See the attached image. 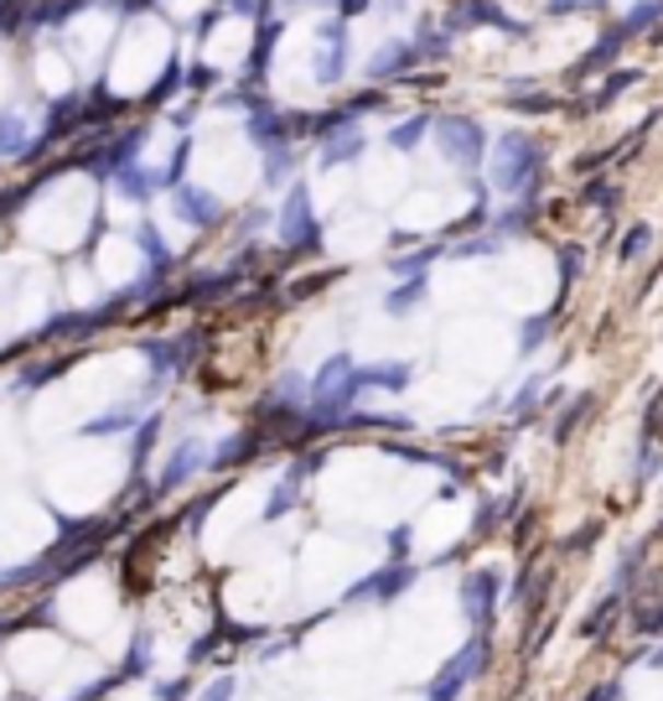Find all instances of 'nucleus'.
Listing matches in <instances>:
<instances>
[{
  "mask_svg": "<svg viewBox=\"0 0 663 701\" xmlns=\"http://www.w3.org/2000/svg\"><path fill=\"white\" fill-rule=\"evenodd\" d=\"M482 660H488V640L477 634V640H472L467 650H462V655H456V660H451L446 670L435 676V686H430V697H426V701H451L456 691H462V686L472 681V676H482Z\"/></svg>",
  "mask_w": 663,
  "mask_h": 701,
  "instance_id": "f257e3e1",
  "label": "nucleus"
},
{
  "mask_svg": "<svg viewBox=\"0 0 663 701\" xmlns=\"http://www.w3.org/2000/svg\"><path fill=\"white\" fill-rule=\"evenodd\" d=\"M462 602H467L472 623H477V629H488L492 602H498V582H492V577H472V582H462Z\"/></svg>",
  "mask_w": 663,
  "mask_h": 701,
  "instance_id": "f03ea898",
  "label": "nucleus"
},
{
  "mask_svg": "<svg viewBox=\"0 0 663 701\" xmlns=\"http://www.w3.org/2000/svg\"><path fill=\"white\" fill-rule=\"evenodd\" d=\"M632 629L638 634H663V593L659 587H643L632 598Z\"/></svg>",
  "mask_w": 663,
  "mask_h": 701,
  "instance_id": "7ed1b4c3",
  "label": "nucleus"
},
{
  "mask_svg": "<svg viewBox=\"0 0 663 701\" xmlns=\"http://www.w3.org/2000/svg\"><path fill=\"white\" fill-rule=\"evenodd\" d=\"M410 577H415L410 566H389V572L369 577V587H358V598H394V593H405V582Z\"/></svg>",
  "mask_w": 663,
  "mask_h": 701,
  "instance_id": "20e7f679",
  "label": "nucleus"
},
{
  "mask_svg": "<svg viewBox=\"0 0 663 701\" xmlns=\"http://www.w3.org/2000/svg\"><path fill=\"white\" fill-rule=\"evenodd\" d=\"M617 613H623V593H617V598H606L602 608H596V613H591V619L581 623V640H602L606 629H612V619H617Z\"/></svg>",
  "mask_w": 663,
  "mask_h": 701,
  "instance_id": "39448f33",
  "label": "nucleus"
},
{
  "mask_svg": "<svg viewBox=\"0 0 663 701\" xmlns=\"http://www.w3.org/2000/svg\"><path fill=\"white\" fill-rule=\"evenodd\" d=\"M643 244H648V223H638V229L627 234V244L617 250V255H623V261H638V255H643Z\"/></svg>",
  "mask_w": 663,
  "mask_h": 701,
  "instance_id": "423d86ee",
  "label": "nucleus"
},
{
  "mask_svg": "<svg viewBox=\"0 0 663 701\" xmlns=\"http://www.w3.org/2000/svg\"><path fill=\"white\" fill-rule=\"evenodd\" d=\"M223 697H229V686H218V691H213V701H223Z\"/></svg>",
  "mask_w": 663,
  "mask_h": 701,
  "instance_id": "0eeeda50",
  "label": "nucleus"
}]
</instances>
